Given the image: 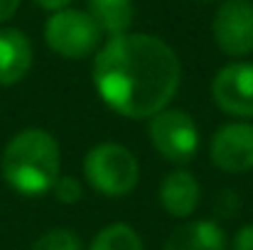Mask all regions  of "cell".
Listing matches in <instances>:
<instances>
[{"label":"cell","mask_w":253,"mask_h":250,"mask_svg":"<svg viewBox=\"0 0 253 250\" xmlns=\"http://www.w3.org/2000/svg\"><path fill=\"white\" fill-rule=\"evenodd\" d=\"M88 250H143V238L133 226L118 221L103 226L93 236Z\"/></svg>","instance_id":"4fadbf2b"},{"label":"cell","mask_w":253,"mask_h":250,"mask_svg":"<svg viewBox=\"0 0 253 250\" xmlns=\"http://www.w3.org/2000/svg\"><path fill=\"white\" fill-rule=\"evenodd\" d=\"M20 2H22V0H0V22H7V20L17 12Z\"/></svg>","instance_id":"e0dca14e"},{"label":"cell","mask_w":253,"mask_h":250,"mask_svg":"<svg viewBox=\"0 0 253 250\" xmlns=\"http://www.w3.org/2000/svg\"><path fill=\"white\" fill-rule=\"evenodd\" d=\"M93 86L123 118L148 120L168 108L182 81L179 57L168 42L143 32L108 37L93 54Z\"/></svg>","instance_id":"6da1fadb"},{"label":"cell","mask_w":253,"mask_h":250,"mask_svg":"<svg viewBox=\"0 0 253 250\" xmlns=\"http://www.w3.org/2000/svg\"><path fill=\"white\" fill-rule=\"evenodd\" d=\"M86 12L108 37L126 35L135 17L133 0H86Z\"/></svg>","instance_id":"7c38bea8"},{"label":"cell","mask_w":253,"mask_h":250,"mask_svg":"<svg viewBox=\"0 0 253 250\" xmlns=\"http://www.w3.org/2000/svg\"><path fill=\"white\" fill-rule=\"evenodd\" d=\"M148 138L160 157L174 165H187L194 160L199 147V128L194 118L187 110L169 106L148 118Z\"/></svg>","instance_id":"5b68a950"},{"label":"cell","mask_w":253,"mask_h":250,"mask_svg":"<svg viewBox=\"0 0 253 250\" xmlns=\"http://www.w3.org/2000/svg\"><path fill=\"white\" fill-rule=\"evenodd\" d=\"M32 67V42L15 27L0 30V86L22 81Z\"/></svg>","instance_id":"30bf717a"},{"label":"cell","mask_w":253,"mask_h":250,"mask_svg":"<svg viewBox=\"0 0 253 250\" xmlns=\"http://www.w3.org/2000/svg\"><path fill=\"white\" fill-rule=\"evenodd\" d=\"M30 250H84L79 236H74L69 228H54L40 236Z\"/></svg>","instance_id":"5bb4252c"},{"label":"cell","mask_w":253,"mask_h":250,"mask_svg":"<svg viewBox=\"0 0 253 250\" xmlns=\"http://www.w3.org/2000/svg\"><path fill=\"white\" fill-rule=\"evenodd\" d=\"M40 7H44V10H49V12H57V10H64V7H69V2L72 0H35Z\"/></svg>","instance_id":"ac0fdd59"},{"label":"cell","mask_w":253,"mask_h":250,"mask_svg":"<svg viewBox=\"0 0 253 250\" xmlns=\"http://www.w3.org/2000/svg\"><path fill=\"white\" fill-rule=\"evenodd\" d=\"M54 196L62 201V204H77L82 199V181L77 177H69V174H59L57 184H54Z\"/></svg>","instance_id":"9a60e30c"},{"label":"cell","mask_w":253,"mask_h":250,"mask_svg":"<svg viewBox=\"0 0 253 250\" xmlns=\"http://www.w3.org/2000/svg\"><path fill=\"white\" fill-rule=\"evenodd\" d=\"M209 157L221 172L244 174L253 169V123L236 120L221 125L209 145Z\"/></svg>","instance_id":"ba28073f"},{"label":"cell","mask_w":253,"mask_h":250,"mask_svg":"<svg viewBox=\"0 0 253 250\" xmlns=\"http://www.w3.org/2000/svg\"><path fill=\"white\" fill-rule=\"evenodd\" d=\"M202 2H216V0H202Z\"/></svg>","instance_id":"d6986e66"},{"label":"cell","mask_w":253,"mask_h":250,"mask_svg":"<svg viewBox=\"0 0 253 250\" xmlns=\"http://www.w3.org/2000/svg\"><path fill=\"white\" fill-rule=\"evenodd\" d=\"M86 181L108 199H121L138 186L140 167L135 155L118 143H98L84 157Z\"/></svg>","instance_id":"3957f363"},{"label":"cell","mask_w":253,"mask_h":250,"mask_svg":"<svg viewBox=\"0 0 253 250\" xmlns=\"http://www.w3.org/2000/svg\"><path fill=\"white\" fill-rule=\"evenodd\" d=\"M214 103L234 118H253V62H231L211 81Z\"/></svg>","instance_id":"52a82bcc"},{"label":"cell","mask_w":253,"mask_h":250,"mask_svg":"<svg viewBox=\"0 0 253 250\" xmlns=\"http://www.w3.org/2000/svg\"><path fill=\"white\" fill-rule=\"evenodd\" d=\"M103 32L86 10L64 7L47 17L44 42L47 47L64 59H88L101 49Z\"/></svg>","instance_id":"277c9868"},{"label":"cell","mask_w":253,"mask_h":250,"mask_svg":"<svg viewBox=\"0 0 253 250\" xmlns=\"http://www.w3.org/2000/svg\"><path fill=\"white\" fill-rule=\"evenodd\" d=\"M202 199L199 181L187 169H174L160 184V204L174 218H189Z\"/></svg>","instance_id":"9c48e42d"},{"label":"cell","mask_w":253,"mask_h":250,"mask_svg":"<svg viewBox=\"0 0 253 250\" xmlns=\"http://www.w3.org/2000/svg\"><path fill=\"white\" fill-rule=\"evenodd\" d=\"M234 250H253V223H246L234 236Z\"/></svg>","instance_id":"2e32d148"},{"label":"cell","mask_w":253,"mask_h":250,"mask_svg":"<svg viewBox=\"0 0 253 250\" xmlns=\"http://www.w3.org/2000/svg\"><path fill=\"white\" fill-rule=\"evenodd\" d=\"M165 250H229V241L216 221L197 218L174 228L165 241Z\"/></svg>","instance_id":"8fae6325"},{"label":"cell","mask_w":253,"mask_h":250,"mask_svg":"<svg viewBox=\"0 0 253 250\" xmlns=\"http://www.w3.org/2000/svg\"><path fill=\"white\" fill-rule=\"evenodd\" d=\"M2 179L22 196H44L62 174L59 143L42 128L20 130L2 152Z\"/></svg>","instance_id":"7a4b0ae2"},{"label":"cell","mask_w":253,"mask_h":250,"mask_svg":"<svg viewBox=\"0 0 253 250\" xmlns=\"http://www.w3.org/2000/svg\"><path fill=\"white\" fill-rule=\"evenodd\" d=\"M211 35L216 47L229 57H246L253 52V2L224 0L214 15Z\"/></svg>","instance_id":"8992f818"}]
</instances>
